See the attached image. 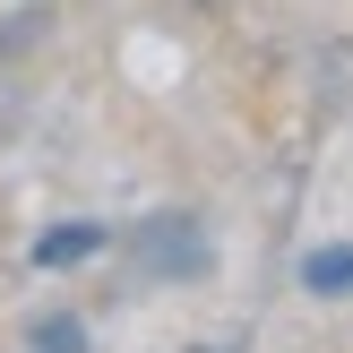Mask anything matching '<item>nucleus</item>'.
Masks as SVG:
<instances>
[{
    "instance_id": "4",
    "label": "nucleus",
    "mask_w": 353,
    "mask_h": 353,
    "mask_svg": "<svg viewBox=\"0 0 353 353\" xmlns=\"http://www.w3.org/2000/svg\"><path fill=\"white\" fill-rule=\"evenodd\" d=\"M34 345H86L78 319H34Z\"/></svg>"
},
{
    "instance_id": "1",
    "label": "nucleus",
    "mask_w": 353,
    "mask_h": 353,
    "mask_svg": "<svg viewBox=\"0 0 353 353\" xmlns=\"http://www.w3.org/2000/svg\"><path fill=\"white\" fill-rule=\"evenodd\" d=\"M103 241H112L103 224H61V233H43V241H34V268H78V259H95Z\"/></svg>"
},
{
    "instance_id": "2",
    "label": "nucleus",
    "mask_w": 353,
    "mask_h": 353,
    "mask_svg": "<svg viewBox=\"0 0 353 353\" xmlns=\"http://www.w3.org/2000/svg\"><path fill=\"white\" fill-rule=\"evenodd\" d=\"M302 285L319 293V302L353 293V241H336V250H310V259H302Z\"/></svg>"
},
{
    "instance_id": "3",
    "label": "nucleus",
    "mask_w": 353,
    "mask_h": 353,
    "mask_svg": "<svg viewBox=\"0 0 353 353\" xmlns=\"http://www.w3.org/2000/svg\"><path fill=\"white\" fill-rule=\"evenodd\" d=\"M147 233H155V241H147V268H164V276H172V268H199L190 224H147Z\"/></svg>"
}]
</instances>
